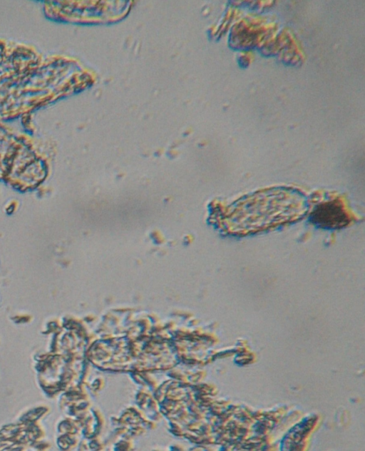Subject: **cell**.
Wrapping results in <instances>:
<instances>
[{
	"label": "cell",
	"instance_id": "obj_1",
	"mask_svg": "<svg viewBox=\"0 0 365 451\" xmlns=\"http://www.w3.org/2000/svg\"><path fill=\"white\" fill-rule=\"evenodd\" d=\"M237 203L231 212V219L240 230H252L264 228L271 224L283 222L294 217L299 207V197L288 190L268 191L257 194Z\"/></svg>",
	"mask_w": 365,
	"mask_h": 451
},
{
	"label": "cell",
	"instance_id": "obj_2",
	"mask_svg": "<svg viewBox=\"0 0 365 451\" xmlns=\"http://www.w3.org/2000/svg\"><path fill=\"white\" fill-rule=\"evenodd\" d=\"M313 221L324 227H337L346 223L347 219L341 206L327 203L319 206L313 214Z\"/></svg>",
	"mask_w": 365,
	"mask_h": 451
}]
</instances>
